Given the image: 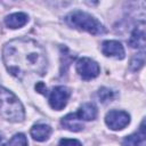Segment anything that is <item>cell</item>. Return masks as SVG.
<instances>
[{"mask_svg":"<svg viewBox=\"0 0 146 146\" xmlns=\"http://www.w3.org/2000/svg\"><path fill=\"white\" fill-rule=\"evenodd\" d=\"M2 60L7 71L17 79L30 74L43 75L48 65L44 49L36 41L25 38L7 42L2 49Z\"/></svg>","mask_w":146,"mask_h":146,"instance_id":"1","label":"cell"},{"mask_svg":"<svg viewBox=\"0 0 146 146\" xmlns=\"http://www.w3.org/2000/svg\"><path fill=\"white\" fill-rule=\"evenodd\" d=\"M65 22L68 26L80 30V31H86L90 34L98 35V34H104L106 32L105 26L92 15L81 11V10H74L65 16Z\"/></svg>","mask_w":146,"mask_h":146,"instance_id":"2","label":"cell"},{"mask_svg":"<svg viewBox=\"0 0 146 146\" xmlns=\"http://www.w3.org/2000/svg\"><path fill=\"white\" fill-rule=\"evenodd\" d=\"M1 116L9 122H22L25 117L22 103L6 88L1 89Z\"/></svg>","mask_w":146,"mask_h":146,"instance_id":"3","label":"cell"},{"mask_svg":"<svg viewBox=\"0 0 146 146\" xmlns=\"http://www.w3.org/2000/svg\"><path fill=\"white\" fill-rule=\"evenodd\" d=\"M75 70L78 74L83 79V80H91L98 76L100 68L97 62L89 57H82L80 58L76 64H75Z\"/></svg>","mask_w":146,"mask_h":146,"instance_id":"4","label":"cell"},{"mask_svg":"<svg viewBox=\"0 0 146 146\" xmlns=\"http://www.w3.org/2000/svg\"><path fill=\"white\" fill-rule=\"evenodd\" d=\"M71 96V90L65 86H57L52 88L49 95V105L56 111L63 110Z\"/></svg>","mask_w":146,"mask_h":146,"instance_id":"5","label":"cell"},{"mask_svg":"<svg viewBox=\"0 0 146 146\" xmlns=\"http://www.w3.org/2000/svg\"><path fill=\"white\" fill-rule=\"evenodd\" d=\"M130 122V115L124 111L112 110L105 116V123L112 130H122Z\"/></svg>","mask_w":146,"mask_h":146,"instance_id":"6","label":"cell"},{"mask_svg":"<svg viewBox=\"0 0 146 146\" xmlns=\"http://www.w3.org/2000/svg\"><path fill=\"white\" fill-rule=\"evenodd\" d=\"M102 51L107 57H114L116 59L124 58V48L121 42L115 40H106L102 43Z\"/></svg>","mask_w":146,"mask_h":146,"instance_id":"7","label":"cell"},{"mask_svg":"<svg viewBox=\"0 0 146 146\" xmlns=\"http://www.w3.org/2000/svg\"><path fill=\"white\" fill-rule=\"evenodd\" d=\"M128 43L131 48H144L146 47V26L139 24L136 26L128 40Z\"/></svg>","mask_w":146,"mask_h":146,"instance_id":"8","label":"cell"},{"mask_svg":"<svg viewBox=\"0 0 146 146\" xmlns=\"http://www.w3.org/2000/svg\"><path fill=\"white\" fill-rule=\"evenodd\" d=\"M144 141H146V119L141 121L138 131L124 139L123 146H141Z\"/></svg>","mask_w":146,"mask_h":146,"instance_id":"9","label":"cell"},{"mask_svg":"<svg viewBox=\"0 0 146 146\" xmlns=\"http://www.w3.org/2000/svg\"><path fill=\"white\" fill-rule=\"evenodd\" d=\"M60 124H62L65 129H67V130H70V131H74V132L80 131V130L83 129L82 120L79 117V115H78L76 113H70V114L65 115V116L62 119Z\"/></svg>","mask_w":146,"mask_h":146,"instance_id":"10","label":"cell"},{"mask_svg":"<svg viewBox=\"0 0 146 146\" xmlns=\"http://www.w3.org/2000/svg\"><path fill=\"white\" fill-rule=\"evenodd\" d=\"M51 132H52L51 127L48 125V124H43V123L34 124L31 128V136L36 141H44V140H47L50 137Z\"/></svg>","mask_w":146,"mask_h":146,"instance_id":"11","label":"cell"},{"mask_svg":"<svg viewBox=\"0 0 146 146\" xmlns=\"http://www.w3.org/2000/svg\"><path fill=\"white\" fill-rule=\"evenodd\" d=\"M29 21V16L25 13H14L8 15L5 18V24L9 29H19L23 27Z\"/></svg>","mask_w":146,"mask_h":146,"instance_id":"12","label":"cell"},{"mask_svg":"<svg viewBox=\"0 0 146 146\" xmlns=\"http://www.w3.org/2000/svg\"><path fill=\"white\" fill-rule=\"evenodd\" d=\"M130 15L139 23H146V2H130L128 3Z\"/></svg>","mask_w":146,"mask_h":146,"instance_id":"13","label":"cell"},{"mask_svg":"<svg viewBox=\"0 0 146 146\" xmlns=\"http://www.w3.org/2000/svg\"><path fill=\"white\" fill-rule=\"evenodd\" d=\"M76 114L82 121H91V120H95L97 116V108L94 104L86 103L78 110Z\"/></svg>","mask_w":146,"mask_h":146,"instance_id":"14","label":"cell"},{"mask_svg":"<svg viewBox=\"0 0 146 146\" xmlns=\"http://www.w3.org/2000/svg\"><path fill=\"white\" fill-rule=\"evenodd\" d=\"M146 64V49L139 51L138 54L133 55L131 60H130V70L136 72L138 70H140L144 65Z\"/></svg>","mask_w":146,"mask_h":146,"instance_id":"15","label":"cell"},{"mask_svg":"<svg viewBox=\"0 0 146 146\" xmlns=\"http://www.w3.org/2000/svg\"><path fill=\"white\" fill-rule=\"evenodd\" d=\"M9 146H29L26 136L24 133H16L9 141Z\"/></svg>","mask_w":146,"mask_h":146,"instance_id":"16","label":"cell"},{"mask_svg":"<svg viewBox=\"0 0 146 146\" xmlns=\"http://www.w3.org/2000/svg\"><path fill=\"white\" fill-rule=\"evenodd\" d=\"M98 97L100 99L102 103H106V102H111L114 98V91L107 89V88H102L98 91Z\"/></svg>","mask_w":146,"mask_h":146,"instance_id":"17","label":"cell"},{"mask_svg":"<svg viewBox=\"0 0 146 146\" xmlns=\"http://www.w3.org/2000/svg\"><path fill=\"white\" fill-rule=\"evenodd\" d=\"M58 146H82L81 143L76 139H68V138H63L59 140Z\"/></svg>","mask_w":146,"mask_h":146,"instance_id":"18","label":"cell"},{"mask_svg":"<svg viewBox=\"0 0 146 146\" xmlns=\"http://www.w3.org/2000/svg\"><path fill=\"white\" fill-rule=\"evenodd\" d=\"M35 90L41 92V94H46V88H44V84L42 82H39L38 84H35Z\"/></svg>","mask_w":146,"mask_h":146,"instance_id":"19","label":"cell"}]
</instances>
